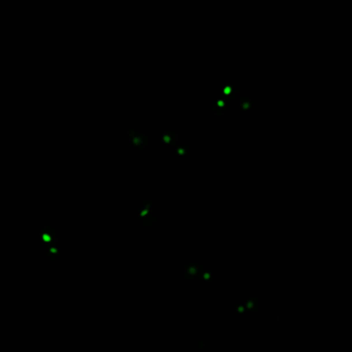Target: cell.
Here are the masks:
<instances>
[{
    "instance_id": "cell-1",
    "label": "cell",
    "mask_w": 352,
    "mask_h": 352,
    "mask_svg": "<svg viewBox=\"0 0 352 352\" xmlns=\"http://www.w3.org/2000/svg\"><path fill=\"white\" fill-rule=\"evenodd\" d=\"M126 141L135 149H144L149 144V138L142 132L134 129H130L127 132Z\"/></svg>"
},
{
    "instance_id": "cell-2",
    "label": "cell",
    "mask_w": 352,
    "mask_h": 352,
    "mask_svg": "<svg viewBox=\"0 0 352 352\" xmlns=\"http://www.w3.org/2000/svg\"><path fill=\"white\" fill-rule=\"evenodd\" d=\"M160 138H161L162 142H163L164 144L173 146L175 144L174 142H173V140L177 142L178 139V134L173 130H166V131L162 132L160 134Z\"/></svg>"
},
{
    "instance_id": "cell-3",
    "label": "cell",
    "mask_w": 352,
    "mask_h": 352,
    "mask_svg": "<svg viewBox=\"0 0 352 352\" xmlns=\"http://www.w3.org/2000/svg\"><path fill=\"white\" fill-rule=\"evenodd\" d=\"M238 108L242 112H249L254 106V102L248 96H243L238 101Z\"/></svg>"
},
{
    "instance_id": "cell-4",
    "label": "cell",
    "mask_w": 352,
    "mask_h": 352,
    "mask_svg": "<svg viewBox=\"0 0 352 352\" xmlns=\"http://www.w3.org/2000/svg\"><path fill=\"white\" fill-rule=\"evenodd\" d=\"M190 151V147L185 142H180L176 147V153L178 155H186Z\"/></svg>"
},
{
    "instance_id": "cell-5",
    "label": "cell",
    "mask_w": 352,
    "mask_h": 352,
    "mask_svg": "<svg viewBox=\"0 0 352 352\" xmlns=\"http://www.w3.org/2000/svg\"><path fill=\"white\" fill-rule=\"evenodd\" d=\"M199 269V263H191L189 267H187V274H188L190 277H193L196 276V274L198 273Z\"/></svg>"
},
{
    "instance_id": "cell-6",
    "label": "cell",
    "mask_w": 352,
    "mask_h": 352,
    "mask_svg": "<svg viewBox=\"0 0 352 352\" xmlns=\"http://www.w3.org/2000/svg\"><path fill=\"white\" fill-rule=\"evenodd\" d=\"M212 272L209 270H204L202 272V279L204 281L206 280H210L212 278Z\"/></svg>"
},
{
    "instance_id": "cell-7",
    "label": "cell",
    "mask_w": 352,
    "mask_h": 352,
    "mask_svg": "<svg viewBox=\"0 0 352 352\" xmlns=\"http://www.w3.org/2000/svg\"><path fill=\"white\" fill-rule=\"evenodd\" d=\"M244 311V307H240L238 308V310H237V312H243Z\"/></svg>"
}]
</instances>
